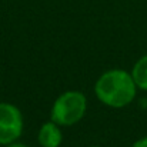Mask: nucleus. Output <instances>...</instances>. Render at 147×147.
Masks as SVG:
<instances>
[{"instance_id":"f03ea898","label":"nucleus","mask_w":147,"mask_h":147,"mask_svg":"<svg viewBox=\"0 0 147 147\" xmlns=\"http://www.w3.org/2000/svg\"><path fill=\"white\" fill-rule=\"evenodd\" d=\"M87 111V97L79 90H67L54 100L50 120L60 127H70L82 121Z\"/></svg>"},{"instance_id":"423d86ee","label":"nucleus","mask_w":147,"mask_h":147,"mask_svg":"<svg viewBox=\"0 0 147 147\" xmlns=\"http://www.w3.org/2000/svg\"><path fill=\"white\" fill-rule=\"evenodd\" d=\"M131 147H147V136L140 137L139 140H136V142L131 144Z\"/></svg>"},{"instance_id":"7ed1b4c3","label":"nucleus","mask_w":147,"mask_h":147,"mask_svg":"<svg viewBox=\"0 0 147 147\" xmlns=\"http://www.w3.org/2000/svg\"><path fill=\"white\" fill-rule=\"evenodd\" d=\"M23 114L17 106L0 101V146H9L17 142L23 133Z\"/></svg>"},{"instance_id":"0eeeda50","label":"nucleus","mask_w":147,"mask_h":147,"mask_svg":"<svg viewBox=\"0 0 147 147\" xmlns=\"http://www.w3.org/2000/svg\"><path fill=\"white\" fill-rule=\"evenodd\" d=\"M6 147H30V146H27L24 143H20V142H14V143H11V144H9Z\"/></svg>"},{"instance_id":"39448f33","label":"nucleus","mask_w":147,"mask_h":147,"mask_svg":"<svg viewBox=\"0 0 147 147\" xmlns=\"http://www.w3.org/2000/svg\"><path fill=\"white\" fill-rule=\"evenodd\" d=\"M131 77L139 90L147 92V54L142 56L131 69Z\"/></svg>"},{"instance_id":"20e7f679","label":"nucleus","mask_w":147,"mask_h":147,"mask_svg":"<svg viewBox=\"0 0 147 147\" xmlns=\"http://www.w3.org/2000/svg\"><path fill=\"white\" fill-rule=\"evenodd\" d=\"M37 142L42 147H60L63 142L61 127L53 120L45 121L37 133Z\"/></svg>"},{"instance_id":"f257e3e1","label":"nucleus","mask_w":147,"mask_h":147,"mask_svg":"<svg viewBox=\"0 0 147 147\" xmlns=\"http://www.w3.org/2000/svg\"><path fill=\"white\" fill-rule=\"evenodd\" d=\"M137 90L131 73L123 69L104 71L94 83V94L97 100L111 109H123L133 103Z\"/></svg>"},{"instance_id":"6e6552de","label":"nucleus","mask_w":147,"mask_h":147,"mask_svg":"<svg viewBox=\"0 0 147 147\" xmlns=\"http://www.w3.org/2000/svg\"><path fill=\"white\" fill-rule=\"evenodd\" d=\"M89 147H100V146H89Z\"/></svg>"}]
</instances>
